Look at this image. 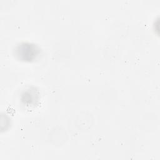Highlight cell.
<instances>
[{
    "label": "cell",
    "mask_w": 160,
    "mask_h": 160,
    "mask_svg": "<svg viewBox=\"0 0 160 160\" xmlns=\"http://www.w3.org/2000/svg\"><path fill=\"white\" fill-rule=\"evenodd\" d=\"M18 51V54L21 56L22 59L25 61L32 60L38 54V49L36 47L29 44H24L20 46Z\"/></svg>",
    "instance_id": "cell-1"
}]
</instances>
